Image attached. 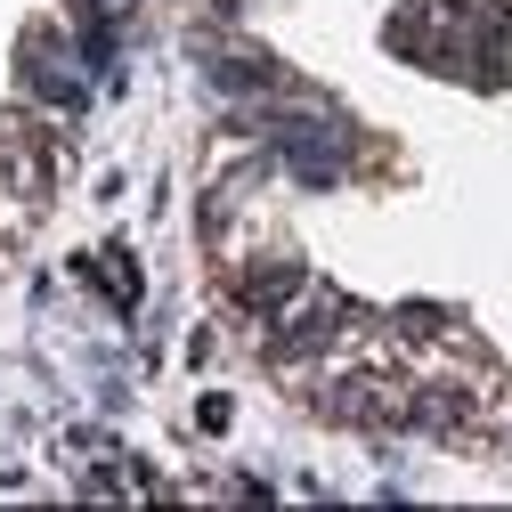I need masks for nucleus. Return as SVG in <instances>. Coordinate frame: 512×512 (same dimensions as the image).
<instances>
[{
  "label": "nucleus",
  "mask_w": 512,
  "mask_h": 512,
  "mask_svg": "<svg viewBox=\"0 0 512 512\" xmlns=\"http://www.w3.org/2000/svg\"><path fill=\"white\" fill-rule=\"evenodd\" d=\"M293 293H301V269H277V261L244 285V301H252V309H277V301H293Z\"/></svg>",
  "instance_id": "nucleus-1"
}]
</instances>
